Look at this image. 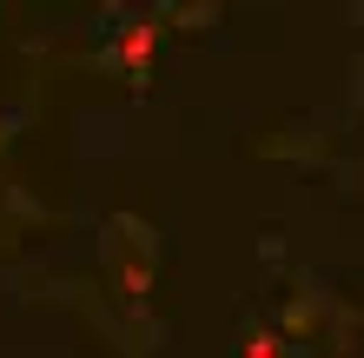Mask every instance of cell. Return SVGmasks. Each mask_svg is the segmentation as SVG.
<instances>
[{
    "mask_svg": "<svg viewBox=\"0 0 364 358\" xmlns=\"http://www.w3.org/2000/svg\"><path fill=\"white\" fill-rule=\"evenodd\" d=\"M153 47H159V27H126L119 47H113L119 73H126V80H146V73H153Z\"/></svg>",
    "mask_w": 364,
    "mask_h": 358,
    "instance_id": "obj_1",
    "label": "cell"
},
{
    "mask_svg": "<svg viewBox=\"0 0 364 358\" xmlns=\"http://www.w3.org/2000/svg\"><path fill=\"white\" fill-rule=\"evenodd\" d=\"M245 358H278V339H265V332H259V339H245Z\"/></svg>",
    "mask_w": 364,
    "mask_h": 358,
    "instance_id": "obj_2",
    "label": "cell"
}]
</instances>
